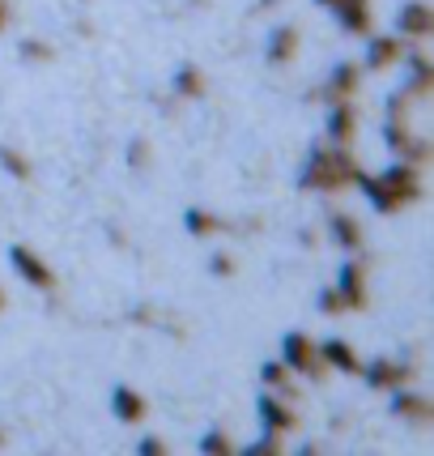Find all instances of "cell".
<instances>
[{"label":"cell","mask_w":434,"mask_h":456,"mask_svg":"<svg viewBox=\"0 0 434 456\" xmlns=\"http://www.w3.org/2000/svg\"><path fill=\"white\" fill-rule=\"evenodd\" d=\"M0 307H4V290H0Z\"/></svg>","instance_id":"obj_37"},{"label":"cell","mask_w":434,"mask_h":456,"mask_svg":"<svg viewBox=\"0 0 434 456\" xmlns=\"http://www.w3.org/2000/svg\"><path fill=\"white\" fill-rule=\"evenodd\" d=\"M197 452H205V456H226V452H235V439L226 436L221 427H209V431L197 439Z\"/></svg>","instance_id":"obj_25"},{"label":"cell","mask_w":434,"mask_h":456,"mask_svg":"<svg viewBox=\"0 0 434 456\" xmlns=\"http://www.w3.org/2000/svg\"><path fill=\"white\" fill-rule=\"evenodd\" d=\"M111 414H116V422H124V427H137V422H145V414H149V401L141 397L137 388L116 384V388H111Z\"/></svg>","instance_id":"obj_19"},{"label":"cell","mask_w":434,"mask_h":456,"mask_svg":"<svg viewBox=\"0 0 434 456\" xmlns=\"http://www.w3.org/2000/svg\"><path fill=\"white\" fill-rule=\"evenodd\" d=\"M316 354L324 362V371H341V376H358V367H362V358L358 350L350 346L345 338H328V341H316Z\"/></svg>","instance_id":"obj_13"},{"label":"cell","mask_w":434,"mask_h":456,"mask_svg":"<svg viewBox=\"0 0 434 456\" xmlns=\"http://www.w3.org/2000/svg\"><path fill=\"white\" fill-rule=\"evenodd\" d=\"M137 452L141 456H162V452H166V439H162V436H141L137 439Z\"/></svg>","instance_id":"obj_31"},{"label":"cell","mask_w":434,"mask_h":456,"mask_svg":"<svg viewBox=\"0 0 434 456\" xmlns=\"http://www.w3.org/2000/svg\"><path fill=\"white\" fill-rule=\"evenodd\" d=\"M260 384H264L269 393H277V397H285V401H294V393H298V376L281 362V358L260 367Z\"/></svg>","instance_id":"obj_21"},{"label":"cell","mask_w":434,"mask_h":456,"mask_svg":"<svg viewBox=\"0 0 434 456\" xmlns=\"http://www.w3.org/2000/svg\"><path fill=\"white\" fill-rule=\"evenodd\" d=\"M256 414H260V431H277V436H290V431H298V410L285 397L269 393V388L260 393Z\"/></svg>","instance_id":"obj_9"},{"label":"cell","mask_w":434,"mask_h":456,"mask_svg":"<svg viewBox=\"0 0 434 456\" xmlns=\"http://www.w3.org/2000/svg\"><path fill=\"white\" fill-rule=\"evenodd\" d=\"M358 175V162L350 154V145H311V154L298 171V188L307 192H341L350 188Z\"/></svg>","instance_id":"obj_1"},{"label":"cell","mask_w":434,"mask_h":456,"mask_svg":"<svg viewBox=\"0 0 434 456\" xmlns=\"http://www.w3.org/2000/svg\"><path fill=\"white\" fill-rule=\"evenodd\" d=\"M18 56L26 60V64H52V60H56V47L47 39H21Z\"/></svg>","instance_id":"obj_26"},{"label":"cell","mask_w":434,"mask_h":456,"mask_svg":"<svg viewBox=\"0 0 434 456\" xmlns=\"http://www.w3.org/2000/svg\"><path fill=\"white\" fill-rule=\"evenodd\" d=\"M183 226H188V235H197V239H213V235H226V231H230V222L217 218L213 209H188V214H183Z\"/></svg>","instance_id":"obj_22"},{"label":"cell","mask_w":434,"mask_h":456,"mask_svg":"<svg viewBox=\"0 0 434 456\" xmlns=\"http://www.w3.org/2000/svg\"><path fill=\"white\" fill-rule=\"evenodd\" d=\"M281 439H285V436H277V431H260V439H252L243 452H247V456H277V452H281Z\"/></svg>","instance_id":"obj_27"},{"label":"cell","mask_w":434,"mask_h":456,"mask_svg":"<svg viewBox=\"0 0 434 456\" xmlns=\"http://www.w3.org/2000/svg\"><path fill=\"white\" fill-rule=\"evenodd\" d=\"M400 56H405L400 35H371V39H366V60H362V69H371V73H388V69L400 64Z\"/></svg>","instance_id":"obj_15"},{"label":"cell","mask_w":434,"mask_h":456,"mask_svg":"<svg viewBox=\"0 0 434 456\" xmlns=\"http://www.w3.org/2000/svg\"><path fill=\"white\" fill-rule=\"evenodd\" d=\"M0 167H4L9 179H21V183L30 179V159L21 154L18 145H0Z\"/></svg>","instance_id":"obj_24"},{"label":"cell","mask_w":434,"mask_h":456,"mask_svg":"<svg viewBox=\"0 0 434 456\" xmlns=\"http://www.w3.org/2000/svg\"><path fill=\"white\" fill-rule=\"evenodd\" d=\"M396 35L409 43H422L434 35V9L426 0H409V4H400L396 9Z\"/></svg>","instance_id":"obj_10"},{"label":"cell","mask_w":434,"mask_h":456,"mask_svg":"<svg viewBox=\"0 0 434 456\" xmlns=\"http://www.w3.org/2000/svg\"><path fill=\"white\" fill-rule=\"evenodd\" d=\"M333 18H336V26H341L345 35H354V39L371 35V26H375L371 0H336V4H333Z\"/></svg>","instance_id":"obj_14"},{"label":"cell","mask_w":434,"mask_h":456,"mask_svg":"<svg viewBox=\"0 0 434 456\" xmlns=\"http://www.w3.org/2000/svg\"><path fill=\"white\" fill-rule=\"evenodd\" d=\"M354 183H358V192L371 200V209H375V214H396V209H405V205H400V197H396V192H392V188H388V183H383L379 175H366V171H358Z\"/></svg>","instance_id":"obj_20"},{"label":"cell","mask_w":434,"mask_h":456,"mask_svg":"<svg viewBox=\"0 0 434 456\" xmlns=\"http://www.w3.org/2000/svg\"><path fill=\"white\" fill-rule=\"evenodd\" d=\"M128 167H133V171H145V167H149V141H133V145H128Z\"/></svg>","instance_id":"obj_30"},{"label":"cell","mask_w":434,"mask_h":456,"mask_svg":"<svg viewBox=\"0 0 434 456\" xmlns=\"http://www.w3.org/2000/svg\"><path fill=\"white\" fill-rule=\"evenodd\" d=\"M379 179L392 188L396 197H400V205H417V200L426 197V183H422V167L409 159H392L383 171H379Z\"/></svg>","instance_id":"obj_5"},{"label":"cell","mask_w":434,"mask_h":456,"mask_svg":"<svg viewBox=\"0 0 434 456\" xmlns=\"http://www.w3.org/2000/svg\"><path fill=\"white\" fill-rule=\"evenodd\" d=\"M392 414L405 418V422H414V427H430L434 405H430L426 393H417L414 384H405V388H396L392 393Z\"/></svg>","instance_id":"obj_16"},{"label":"cell","mask_w":434,"mask_h":456,"mask_svg":"<svg viewBox=\"0 0 434 456\" xmlns=\"http://www.w3.org/2000/svg\"><path fill=\"white\" fill-rule=\"evenodd\" d=\"M298 452H302V456H319L324 448H319V444H298Z\"/></svg>","instance_id":"obj_33"},{"label":"cell","mask_w":434,"mask_h":456,"mask_svg":"<svg viewBox=\"0 0 434 456\" xmlns=\"http://www.w3.org/2000/svg\"><path fill=\"white\" fill-rule=\"evenodd\" d=\"M4 444H9V436H4V431H0V448H4Z\"/></svg>","instance_id":"obj_36"},{"label":"cell","mask_w":434,"mask_h":456,"mask_svg":"<svg viewBox=\"0 0 434 456\" xmlns=\"http://www.w3.org/2000/svg\"><path fill=\"white\" fill-rule=\"evenodd\" d=\"M324 231L333 239V248H341V252H362V243H366L362 222H358L354 214H345V209H333L328 222H324Z\"/></svg>","instance_id":"obj_12"},{"label":"cell","mask_w":434,"mask_h":456,"mask_svg":"<svg viewBox=\"0 0 434 456\" xmlns=\"http://www.w3.org/2000/svg\"><path fill=\"white\" fill-rule=\"evenodd\" d=\"M316 4H319V9H333V4H336V0H316Z\"/></svg>","instance_id":"obj_35"},{"label":"cell","mask_w":434,"mask_h":456,"mask_svg":"<svg viewBox=\"0 0 434 456\" xmlns=\"http://www.w3.org/2000/svg\"><path fill=\"white\" fill-rule=\"evenodd\" d=\"M400 64H405V90H409L414 99H430V94H434V60L426 56L422 47L405 43V56H400Z\"/></svg>","instance_id":"obj_8"},{"label":"cell","mask_w":434,"mask_h":456,"mask_svg":"<svg viewBox=\"0 0 434 456\" xmlns=\"http://www.w3.org/2000/svg\"><path fill=\"white\" fill-rule=\"evenodd\" d=\"M235 256H230V252H213V256H209V273H213V278H235Z\"/></svg>","instance_id":"obj_29"},{"label":"cell","mask_w":434,"mask_h":456,"mask_svg":"<svg viewBox=\"0 0 434 456\" xmlns=\"http://www.w3.org/2000/svg\"><path fill=\"white\" fill-rule=\"evenodd\" d=\"M358 376L366 379V388H375V393H396V388H405V384H414V362H400V358H371V362H362L358 367Z\"/></svg>","instance_id":"obj_3"},{"label":"cell","mask_w":434,"mask_h":456,"mask_svg":"<svg viewBox=\"0 0 434 456\" xmlns=\"http://www.w3.org/2000/svg\"><path fill=\"white\" fill-rule=\"evenodd\" d=\"M171 90H175V99L197 102L205 94V73H200L197 64H179L175 77H171Z\"/></svg>","instance_id":"obj_23"},{"label":"cell","mask_w":434,"mask_h":456,"mask_svg":"<svg viewBox=\"0 0 434 456\" xmlns=\"http://www.w3.org/2000/svg\"><path fill=\"white\" fill-rule=\"evenodd\" d=\"M354 137H358V107H354V99L328 102V141H333V145H354Z\"/></svg>","instance_id":"obj_17"},{"label":"cell","mask_w":434,"mask_h":456,"mask_svg":"<svg viewBox=\"0 0 434 456\" xmlns=\"http://www.w3.org/2000/svg\"><path fill=\"white\" fill-rule=\"evenodd\" d=\"M298 47H302V35H298V26H273L269 30V39H264V60L273 64V69H285V64H294L298 60Z\"/></svg>","instance_id":"obj_11"},{"label":"cell","mask_w":434,"mask_h":456,"mask_svg":"<svg viewBox=\"0 0 434 456\" xmlns=\"http://www.w3.org/2000/svg\"><path fill=\"white\" fill-rule=\"evenodd\" d=\"M316 307H319V316H345V298L336 295V286H324V290H319Z\"/></svg>","instance_id":"obj_28"},{"label":"cell","mask_w":434,"mask_h":456,"mask_svg":"<svg viewBox=\"0 0 434 456\" xmlns=\"http://www.w3.org/2000/svg\"><path fill=\"white\" fill-rule=\"evenodd\" d=\"M383 145L392 150L396 159H409V162H417V167H426V159H430V141L409 128V116L383 119Z\"/></svg>","instance_id":"obj_2"},{"label":"cell","mask_w":434,"mask_h":456,"mask_svg":"<svg viewBox=\"0 0 434 456\" xmlns=\"http://www.w3.org/2000/svg\"><path fill=\"white\" fill-rule=\"evenodd\" d=\"M9 265H13V273H18L26 286H35V290H56V273H52V265H47L35 248L13 243V248H9Z\"/></svg>","instance_id":"obj_6"},{"label":"cell","mask_w":434,"mask_h":456,"mask_svg":"<svg viewBox=\"0 0 434 456\" xmlns=\"http://www.w3.org/2000/svg\"><path fill=\"white\" fill-rule=\"evenodd\" d=\"M4 26H9V4L0 0V30H4Z\"/></svg>","instance_id":"obj_34"},{"label":"cell","mask_w":434,"mask_h":456,"mask_svg":"<svg viewBox=\"0 0 434 456\" xmlns=\"http://www.w3.org/2000/svg\"><path fill=\"white\" fill-rule=\"evenodd\" d=\"M298 243H302V248H316V243H319V235H316V231H311V226H302V231H298Z\"/></svg>","instance_id":"obj_32"},{"label":"cell","mask_w":434,"mask_h":456,"mask_svg":"<svg viewBox=\"0 0 434 456\" xmlns=\"http://www.w3.org/2000/svg\"><path fill=\"white\" fill-rule=\"evenodd\" d=\"M281 362H285L294 376H311V379L328 376V371H324V362H319V354H316V341L307 338L302 329H294V333H285V338H281Z\"/></svg>","instance_id":"obj_4"},{"label":"cell","mask_w":434,"mask_h":456,"mask_svg":"<svg viewBox=\"0 0 434 456\" xmlns=\"http://www.w3.org/2000/svg\"><path fill=\"white\" fill-rule=\"evenodd\" d=\"M358 86H362V64H354V60H341V64H333V73L324 77V99H328V102L354 99Z\"/></svg>","instance_id":"obj_18"},{"label":"cell","mask_w":434,"mask_h":456,"mask_svg":"<svg viewBox=\"0 0 434 456\" xmlns=\"http://www.w3.org/2000/svg\"><path fill=\"white\" fill-rule=\"evenodd\" d=\"M336 295L345 298V312H366V265L350 252V260L336 269Z\"/></svg>","instance_id":"obj_7"}]
</instances>
